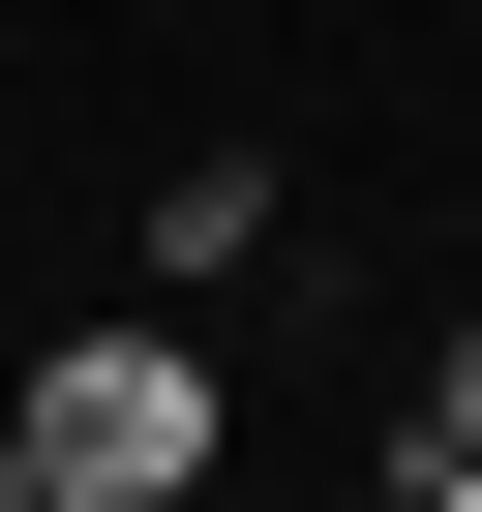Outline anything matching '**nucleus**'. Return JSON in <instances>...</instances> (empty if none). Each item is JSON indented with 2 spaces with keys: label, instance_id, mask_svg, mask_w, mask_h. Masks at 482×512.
<instances>
[{
  "label": "nucleus",
  "instance_id": "nucleus-1",
  "mask_svg": "<svg viewBox=\"0 0 482 512\" xmlns=\"http://www.w3.org/2000/svg\"><path fill=\"white\" fill-rule=\"evenodd\" d=\"M181 482H211V362H181V302L61 332V362H31V512H181Z\"/></svg>",
  "mask_w": 482,
  "mask_h": 512
},
{
  "label": "nucleus",
  "instance_id": "nucleus-2",
  "mask_svg": "<svg viewBox=\"0 0 482 512\" xmlns=\"http://www.w3.org/2000/svg\"><path fill=\"white\" fill-rule=\"evenodd\" d=\"M241 272H272V181H241V151L151 181V302H241Z\"/></svg>",
  "mask_w": 482,
  "mask_h": 512
},
{
  "label": "nucleus",
  "instance_id": "nucleus-3",
  "mask_svg": "<svg viewBox=\"0 0 482 512\" xmlns=\"http://www.w3.org/2000/svg\"><path fill=\"white\" fill-rule=\"evenodd\" d=\"M392 482H422V512H482V362H452V392L392 422Z\"/></svg>",
  "mask_w": 482,
  "mask_h": 512
},
{
  "label": "nucleus",
  "instance_id": "nucleus-4",
  "mask_svg": "<svg viewBox=\"0 0 482 512\" xmlns=\"http://www.w3.org/2000/svg\"><path fill=\"white\" fill-rule=\"evenodd\" d=\"M0 512H31V392H0Z\"/></svg>",
  "mask_w": 482,
  "mask_h": 512
}]
</instances>
